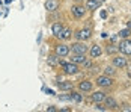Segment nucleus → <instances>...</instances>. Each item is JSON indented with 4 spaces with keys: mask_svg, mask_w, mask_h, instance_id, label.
Returning a JSON list of instances; mask_svg holds the SVG:
<instances>
[{
    "mask_svg": "<svg viewBox=\"0 0 131 112\" xmlns=\"http://www.w3.org/2000/svg\"><path fill=\"white\" fill-rule=\"evenodd\" d=\"M60 65H62V68H63V73L65 74H69V76H72V74H77L79 73V70H80V67L77 65V64H74V62H60Z\"/></svg>",
    "mask_w": 131,
    "mask_h": 112,
    "instance_id": "0eeeda50",
    "label": "nucleus"
},
{
    "mask_svg": "<svg viewBox=\"0 0 131 112\" xmlns=\"http://www.w3.org/2000/svg\"><path fill=\"white\" fill-rule=\"evenodd\" d=\"M119 111L131 112V105H130V103H122V105H119Z\"/></svg>",
    "mask_w": 131,
    "mask_h": 112,
    "instance_id": "b1692460",
    "label": "nucleus"
},
{
    "mask_svg": "<svg viewBox=\"0 0 131 112\" xmlns=\"http://www.w3.org/2000/svg\"><path fill=\"white\" fill-rule=\"evenodd\" d=\"M103 103L105 105L107 111H119V103H118L115 99H113V97H110V96H107Z\"/></svg>",
    "mask_w": 131,
    "mask_h": 112,
    "instance_id": "f8f14e48",
    "label": "nucleus"
},
{
    "mask_svg": "<svg viewBox=\"0 0 131 112\" xmlns=\"http://www.w3.org/2000/svg\"><path fill=\"white\" fill-rule=\"evenodd\" d=\"M110 64L113 67H116L118 70H125L127 68V64H128V58L125 55H122V53H118V55L112 56V62Z\"/></svg>",
    "mask_w": 131,
    "mask_h": 112,
    "instance_id": "f03ea898",
    "label": "nucleus"
},
{
    "mask_svg": "<svg viewBox=\"0 0 131 112\" xmlns=\"http://www.w3.org/2000/svg\"><path fill=\"white\" fill-rule=\"evenodd\" d=\"M103 74H107V76H110V77H116V74H118V68L113 67L112 64H110V65H105L104 70H103Z\"/></svg>",
    "mask_w": 131,
    "mask_h": 112,
    "instance_id": "a211bd4d",
    "label": "nucleus"
},
{
    "mask_svg": "<svg viewBox=\"0 0 131 112\" xmlns=\"http://www.w3.org/2000/svg\"><path fill=\"white\" fill-rule=\"evenodd\" d=\"M54 53H56L57 56H60V58H65V56H68V55L71 53V49H69V46L60 42V44H57V46L54 47Z\"/></svg>",
    "mask_w": 131,
    "mask_h": 112,
    "instance_id": "9d476101",
    "label": "nucleus"
},
{
    "mask_svg": "<svg viewBox=\"0 0 131 112\" xmlns=\"http://www.w3.org/2000/svg\"><path fill=\"white\" fill-rule=\"evenodd\" d=\"M47 111H50V112H54V111H57V109H56L54 106H48V108H47Z\"/></svg>",
    "mask_w": 131,
    "mask_h": 112,
    "instance_id": "a878e982",
    "label": "nucleus"
},
{
    "mask_svg": "<svg viewBox=\"0 0 131 112\" xmlns=\"http://www.w3.org/2000/svg\"><path fill=\"white\" fill-rule=\"evenodd\" d=\"M100 5H101V0H86V3H84L88 11H96L100 8Z\"/></svg>",
    "mask_w": 131,
    "mask_h": 112,
    "instance_id": "dca6fc26",
    "label": "nucleus"
},
{
    "mask_svg": "<svg viewBox=\"0 0 131 112\" xmlns=\"http://www.w3.org/2000/svg\"><path fill=\"white\" fill-rule=\"evenodd\" d=\"M60 62H62V61H60V56H57L56 53H54V55H48V58H47V64H48L50 67H53V68L57 67V65H60Z\"/></svg>",
    "mask_w": 131,
    "mask_h": 112,
    "instance_id": "2eb2a0df",
    "label": "nucleus"
},
{
    "mask_svg": "<svg viewBox=\"0 0 131 112\" xmlns=\"http://www.w3.org/2000/svg\"><path fill=\"white\" fill-rule=\"evenodd\" d=\"M86 6L84 5H72L71 6V14L74 18H83L86 15Z\"/></svg>",
    "mask_w": 131,
    "mask_h": 112,
    "instance_id": "6e6552de",
    "label": "nucleus"
},
{
    "mask_svg": "<svg viewBox=\"0 0 131 112\" xmlns=\"http://www.w3.org/2000/svg\"><path fill=\"white\" fill-rule=\"evenodd\" d=\"M44 6H45V9H47L48 12H54V11L59 9L60 3H59V0H45Z\"/></svg>",
    "mask_w": 131,
    "mask_h": 112,
    "instance_id": "4468645a",
    "label": "nucleus"
},
{
    "mask_svg": "<svg viewBox=\"0 0 131 112\" xmlns=\"http://www.w3.org/2000/svg\"><path fill=\"white\" fill-rule=\"evenodd\" d=\"M72 53H79V55H86L89 51V46L86 44V41H75L72 42V46L69 47Z\"/></svg>",
    "mask_w": 131,
    "mask_h": 112,
    "instance_id": "20e7f679",
    "label": "nucleus"
},
{
    "mask_svg": "<svg viewBox=\"0 0 131 112\" xmlns=\"http://www.w3.org/2000/svg\"><path fill=\"white\" fill-rule=\"evenodd\" d=\"M107 97V92H105L104 89H101V91H92L91 94V99L93 103H103Z\"/></svg>",
    "mask_w": 131,
    "mask_h": 112,
    "instance_id": "9b49d317",
    "label": "nucleus"
},
{
    "mask_svg": "<svg viewBox=\"0 0 131 112\" xmlns=\"http://www.w3.org/2000/svg\"><path fill=\"white\" fill-rule=\"evenodd\" d=\"M59 88H60V91H71V89H74V83L69 80H65V82L59 83Z\"/></svg>",
    "mask_w": 131,
    "mask_h": 112,
    "instance_id": "4be33fe9",
    "label": "nucleus"
},
{
    "mask_svg": "<svg viewBox=\"0 0 131 112\" xmlns=\"http://www.w3.org/2000/svg\"><path fill=\"white\" fill-rule=\"evenodd\" d=\"M95 83H96V87H100L101 89H104V91H113L115 87H116L115 77H110V76H107V74L96 76Z\"/></svg>",
    "mask_w": 131,
    "mask_h": 112,
    "instance_id": "f257e3e1",
    "label": "nucleus"
},
{
    "mask_svg": "<svg viewBox=\"0 0 131 112\" xmlns=\"http://www.w3.org/2000/svg\"><path fill=\"white\" fill-rule=\"evenodd\" d=\"M118 47H119V53L125 55L127 58H131V37L127 38V39H121Z\"/></svg>",
    "mask_w": 131,
    "mask_h": 112,
    "instance_id": "39448f33",
    "label": "nucleus"
},
{
    "mask_svg": "<svg viewBox=\"0 0 131 112\" xmlns=\"http://www.w3.org/2000/svg\"><path fill=\"white\" fill-rule=\"evenodd\" d=\"M77 88H79V91L81 94H89V92L93 91V82L89 80V79H83L77 83Z\"/></svg>",
    "mask_w": 131,
    "mask_h": 112,
    "instance_id": "423d86ee",
    "label": "nucleus"
},
{
    "mask_svg": "<svg viewBox=\"0 0 131 112\" xmlns=\"http://www.w3.org/2000/svg\"><path fill=\"white\" fill-rule=\"evenodd\" d=\"M59 38H62V39H71L72 38V29L71 27H65L63 26V30H62V33H60V37Z\"/></svg>",
    "mask_w": 131,
    "mask_h": 112,
    "instance_id": "412c9836",
    "label": "nucleus"
},
{
    "mask_svg": "<svg viewBox=\"0 0 131 112\" xmlns=\"http://www.w3.org/2000/svg\"><path fill=\"white\" fill-rule=\"evenodd\" d=\"M118 37L121 38V39H127V38L131 37V30L130 29H124V30H121L118 33Z\"/></svg>",
    "mask_w": 131,
    "mask_h": 112,
    "instance_id": "5701e85b",
    "label": "nucleus"
},
{
    "mask_svg": "<svg viewBox=\"0 0 131 112\" xmlns=\"http://www.w3.org/2000/svg\"><path fill=\"white\" fill-rule=\"evenodd\" d=\"M88 61L86 55H79V53H72V58H71V62L77 64V65H83V64Z\"/></svg>",
    "mask_w": 131,
    "mask_h": 112,
    "instance_id": "f3484780",
    "label": "nucleus"
},
{
    "mask_svg": "<svg viewBox=\"0 0 131 112\" xmlns=\"http://www.w3.org/2000/svg\"><path fill=\"white\" fill-rule=\"evenodd\" d=\"M75 2H81V0H75Z\"/></svg>",
    "mask_w": 131,
    "mask_h": 112,
    "instance_id": "bb28decb",
    "label": "nucleus"
},
{
    "mask_svg": "<svg viewBox=\"0 0 131 112\" xmlns=\"http://www.w3.org/2000/svg\"><path fill=\"white\" fill-rule=\"evenodd\" d=\"M89 56H91V59H96V58H101L103 56V53H104V50L103 47L100 46V44H92L91 47H89Z\"/></svg>",
    "mask_w": 131,
    "mask_h": 112,
    "instance_id": "1a4fd4ad",
    "label": "nucleus"
},
{
    "mask_svg": "<svg viewBox=\"0 0 131 112\" xmlns=\"http://www.w3.org/2000/svg\"><path fill=\"white\" fill-rule=\"evenodd\" d=\"M74 38L77 41H89L92 38V29L91 27H81L74 32Z\"/></svg>",
    "mask_w": 131,
    "mask_h": 112,
    "instance_id": "7ed1b4c3",
    "label": "nucleus"
},
{
    "mask_svg": "<svg viewBox=\"0 0 131 112\" xmlns=\"http://www.w3.org/2000/svg\"><path fill=\"white\" fill-rule=\"evenodd\" d=\"M62 30H63V24H62V23H59V21L53 23V26H51V32H53V35H54V37H60Z\"/></svg>",
    "mask_w": 131,
    "mask_h": 112,
    "instance_id": "aec40b11",
    "label": "nucleus"
},
{
    "mask_svg": "<svg viewBox=\"0 0 131 112\" xmlns=\"http://www.w3.org/2000/svg\"><path fill=\"white\" fill-rule=\"evenodd\" d=\"M104 53L107 55V56H115V55H118L119 53L118 44H115V42H108V44L105 46V49H104Z\"/></svg>",
    "mask_w": 131,
    "mask_h": 112,
    "instance_id": "ddd939ff",
    "label": "nucleus"
},
{
    "mask_svg": "<svg viewBox=\"0 0 131 112\" xmlns=\"http://www.w3.org/2000/svg\"><path fill=\"white\" fill-rule=\"evenodd\" d=\"M69 100L71 101H75V103H81L83 101V96H81V92H77V91H74V89H71L69 91Z\"/></svg>",
    "mask_w": 131,
    "mask_h": 112,
    "instance_id": "6ab92c4d",
    "label": "nucleus"
},
{
    "mask_svg": "<svg viewBox=\"0 0 131 112\" xmlns=\"http://www.w3.org/2000/svg\"><path fill=\"white\" fill-rule=\"evenodd\" d=\"M95 109H98V111H107L105 105H103V103H95Z\"/></svg>",
    "mask_w": 131,
    "mask_h": 112,
    "instance_id": "393cba45",
    "label": "nucleus"
}]
</instances>
